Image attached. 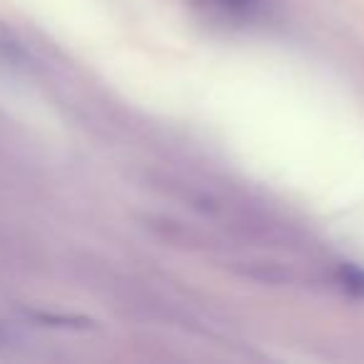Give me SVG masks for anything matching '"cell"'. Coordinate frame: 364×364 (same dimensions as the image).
I'll return each mask as SVG.
<instances>
[{
  "label": "cell",
  "instance_id": "6da1fadb",
  "mask_svg": "<svg viewBox=\"0 0 364 364\" xmlns=\"http://www.w3.org/2000/svg\"><path fill=\"white\" fill-rule=\"evenodd\" d=\"M0 68H6L11 73H21V75L36 70L33 53L28 50L23 38L6 21H0Z\"/></svg>",
  "mask_w": 364,
  "mask_h": 364
},
{
  "label": "cell",
  "instance_id": "7a4b0ae2",
  "mask_svg": "<svg viewBox=\"0 0 364 364\" xmlns=\"http://www.w3.org/2000/svg\"><path fill=\"white\" fill-rule=\"evenodd\" d=\"M198 8L230 23H250L262 13V0H198Z\"/></svg>",
  "mask_w": 364,
  "mask_h": 364
},
{
  "label": "cell",
  "instance_id": "3957f363",
  "mask_svg": "<svg viewBox=\"0 0 364 364\" xmlns=\"http://www.w3.org/2000/svg\"><path fill=\"white\" fill-rule=\"evenodd\" d=\"M337 282L342 284V289L364 297V269L352 267V264H342L337 272Z\"/></svg>",
  "mask_w": 364,
  "mask_h": 364
},
{
  "label": "cell",
  "instance_id": "277c9868",
  "mask_svg": "<svg viewBox=\"0 0 364 364\" xmlns=\"http://www.w3.org/2000/svg\"><path fill=\"white\" fill-rule=\"evenodd\" d=\"M31 317L36 322H48L50 327H73V329L90 327V322L82 317H65V314H46V312H33Z\"/></svg>",
  "mask_w": 364,
  "mask_h": 364
},
{
  "label": "cell",
  "instance_id": "5b68a950",
  "mask_svg": "<svg viewBox=\"0 0 364 364\" xmlns=\"http://www.w3.org/2000/svg\"><path fill=\"white\" fill-rule=\"evenodd\" d=\"M11 339H13L11 329H8L6 324H0V347H6V344H11Z\"/></svg>",
  "mask_w": 364,
  "mask_h": 364
}]
</instances>
